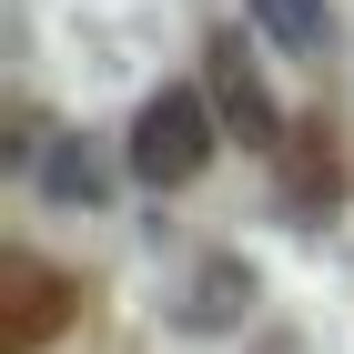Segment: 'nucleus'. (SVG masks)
<instances>
[{
    "instance_id": "obj_1",
    "label": "nucleus",
    "mask_w": 354,
    "mask_h": 354,
    "mask_svg": "<svg viewBox=\"0 0 354 354\" xmlns=\"http://www.w3.org/2000/svg\"><path fill=\"white\" fill-rule=\"evenodd\" d=\"M213 142H223V111H213V91L172 82V91H152V102L132 111V142H122V162H132V183H152V192H183V183H203Z\"/></svg>"
},
{
    "instance_id": "obj_2",
    "label": "nucleus",
    "mask_w": 354,
    "mask_h": 354,
    "mask_svg": "<svg viewBox=\"0 0 354 354\" xmlns=\"http://www.w3.org/2000/svg\"><path fill=\"white\" fill-rule=\"evenodd\" d=\"M71 314H82L71 273H51L41 253H0V354H41Z\"/></svg>"
},
{
    "instance_id": "obj_3",
    "label": "nucleus",
    "mask_w": 354,
    "mask_h": 354,
    "mask_svg": "<svg viewBox=\"0 0 354 354\" xmlns=\"http://www.w3.org/2000/svg\"><path fill=\"white\" fill-rule=\"evenodd\" d=\"M213 111H223V132H243L253 152H283V111H273V91H263V71L243 61V41H213Z\"/></svg>"
},
{
    "instance_id": "obj_4",
    "label": "nucleus",
    "mask_w": 354,
    "mask_h": 354,
    "mask_svg": "<svg viewBox=\"0 0 354 354\" xmlns=\"http://www.w3.org/2000/svg\"><path fill=\"white\" fill-rule=\"evenodd\" d=\"M273 162H283V192H294L304 213H324V203H334V132H324V122H294Z\"/></svg>"
},
{
    "instance_id": "obj_5",
    "label": "nucleus",
    "mask_w": 354,
    "mask_h": 354,
    "mask_svg": "<svg viewBox=\"0 0 354 354\" xmlns=\"http://www.w3.org/2000/svg\"><path fill=\"white\" fill-rule=\"evenodd\" d=\"M243 10H253L263 41H283V51H324V41H334V10H324V0H243Z\"/></svg>"
},
{
    "instance_id": "obj_6",
    "label": "nucleus",
    "mask_w": 354,
    "mask_h": 354,
    "mask_svg": "<svg viewBox=\"0 0 354 354\" xmlns=\"http://www.w3.org/2000/svg\"><path fill=\"white\" fill-rule=\"evenodd\" d=\"M243 304H253V273L233 263V253H213V263L192 273V324H233Z\"/></svg>"
},
{
    "instance_id": "obj_7",
    "label": "nucleus",
    "mask_w": 354,
    "mask_h": 354,
    "mask_svg": "<svg viewBox=\"0 0 354 354\" xmlns=\"http://www.w3.org/2000/svg\"><path fill=\"white\" fill-rule=\"evenodd\" d=\"M41 192H51V203H102V162H91L82 142H51V162H41Z\"/></svg>"
},
{
    "instance_id": "obj_8",
    "label": "nucleus",
    "mask_w": 354,
    "mask_h": 354,
    "mask_svg": "<svg viewBox=\"0 0 354 354\" xmlns=\"http://www.w3.org/2000/svg\"><path fill=\"white\" fill-rule=\"evenodd\" d=\"M0 162H10V172H41V162H51V122H41V102H10V122H0Z\"/></svg>"
}]
</instances>
